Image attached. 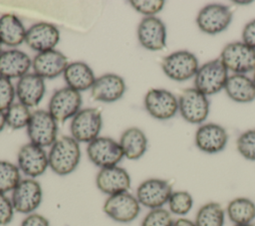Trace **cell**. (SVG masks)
<instances>
[{
    "label": "cell",
    "mask_w": 255,
    "mask_h": 226,
    "mask_svg": "<svg viewBox=\"0 0 255 226\" xmlns=\"http://www.w3.org/2000/svg\"><path fill=\"white\" fill-rule=\"evenodd\" d=\"M49 167L60 176L71 174L76 170L81 159L79 142L72 136L63 135L52 144L49 152Z\"/></svg>",
    "instance_id": "cell-1"
},
{
    "label": "cell",
    "mask_w": 255,
    "mask_h": 226,
    "mask_svg": "<svg viewBox=\"0 0 255 226\" xmlns=\"http://www.w3.org/2000/svg\"><path fill=\"white\" fill-rule=\"evenodd\" d=\"M228 79V70L221 60H211L197 70L194 76V88L205 96L219 93Z\"/></svg>",
    "instance_id": "cell-2"
},
{
    "label": "cell",
    "mask_w": 255,
    "mask_h": 226,
    "mask_svg": "<svg viewBox=\"0 0 255 226\" xmlns=\"http://www.w3.org/2000/svg\"><path fill=\"white\" fill-rule=\"evenodd\" d=\"M58 125L56 119L48 111L37 110L32 113L27 125V134L30 142L41 147L52 146L57 140Z\"/></svg>",
    "instance_id": "cell-3"
},
{
    "label": "cell",
    "mask_w": 255,
    "mask_h": 226,
    "mask_svg": "<svg viewBox=\"0 0 255 226\" xmlns=\"http://www.w3.org/2000/svg\"><path fill=\"white\" fill-rule=\"evenodd\" d=\"M102 125V113L98 109L87 108L80 110L72 118L70 131L72 137L78 142L90 143L99 137Z\"/></svg>",
    "instance_id": "cell-4"
},
{
    "label": "cell",
    "mask_w": 255,
    "mask_h": 226,
    "mask_svg": "<svg viewBox=\"0 0 255 226\" xmlns=\"http://www.w3.org/2000/svg\"><path fill=\"white\" fill-rule=\"evenodd\" d=\"M198 68L196 56L186 50L175 51L165 56L161 61L163 73L176 82H183L194 77Z\"/></svg>",
    "instance_id": "cell-5"
},
{
    "label": "cell",
    "mask_w": 255,
    "mask_h": 226,
    "mask_svg": "<svg viewBox=\"0 0 255 226\" xmlns=\"http://www.w3.org/2000/svg\"><path fill=\"white\" fill-rule=\"evenodd\" d=\"M103 210L112 220L119 223H129L137 218L140 204L136 197L128 191L108 196Z\"/></svg>",
    "instance_id": "cell-6"
},
{
    "label": "cell",
    "mask_w": 255,
    "mask_h": 226,
    "mask_svg": "<svg viewBox=\"0 0 255 226\" xmlns=\"http://www.w3.org/2000/svg\"><path fill=\"white\" fill-rule=\"evenodd\" d=\"M219 59L227 70L234 74H246L255 71V49L243 42L227 44L221 51Z\"/></svg>",
    "instance_id": "cell-7"
},
{
    "label": "cell",
    "mask_w": 255,
    "mask_h": 226,
    "mask_svg": "<svg viewBox=\"0 0 255 226\" xmlns=\"http://www.w3.org/2000/svg\"><path fill=\"white\" fill-rule=\"evenodd\" d=\"M43 199L41 184L35 178L21 179L12 190L11 201L16 212L31 214L40 206Z\"/></svg>",
    "instance_id": "cell-8"
},
{
    "label": "cell",
    "mask_w": 255,
    "mask_h": 226,
    "mask_svg": "<svg viewBox=\"0 0 255 226\" xmlns=\"http://www.w3.org/2000/svg\"><path fill=\"white\" fill-rule=\"evenodd\" d=\"M87 155L90 161L100 169L116 166L124 158L120 143L107 136H99L88 143Z\"/></svg>",
    "instance_id": "cell-9"
},
{
    "label": "cell",
    "mask_w": 255,
    "mask_h": 226,
    "mask_svg": "<svg viewBox=\"0 0 255 226\" xmlns=\"http://www.w3.org/2000/svg\"><path fill=\"white\" fill-rule=\"evenodd\" d=\"M178 111L181 116L190 123L203 122L209 113L207 96L195 88L183 90L178 98Z\"/></svg>",
    "instance_id": "cell-10"
},
{
    "label": "cell",
    "mask_w": 255,
    "mask_h": 226,
    "mask_svg": "<svg viewBox=\"0 0 255 226\" xmlns=\"http://www.w3.org/2000/svg\"><path fill=\"white\" fill-rule=\"evenodd\" d=\"M81 105V93L67 86L53 94L49 102L48 112L57 122H64L68 118H73L80 112Z\"/></svg>",
    "instance_id": "cell-11"
},
{
    "label": "cell",
    "mask_w": 255,
    "mask_h": 226,
    "mask_svg": "<svg viewBox=\"0 0 255 226\" xmlns=\"http://www.w3.org/2000/svg\"><path fill=\"white\" fill-rule=\"evenodd\" d=\"M171 193L172 187L167 180L148 178L137 186L135 197L140 205L151 210L162 208L168 202Z\"/></svg>",
    "instance_id": "cell-12"
},
{
    "label": "cell",
    "mask_w": 255,
    "mask_h": 226,
    "mask_svg": "<svg viewBox=\"0 0 255 226\" xmlns=\"http://www.w3.org/2000/svg\"><path fill=\"white\" fill-rule=\"evenodd\" d=\"M232 21V11L222 4H208L200 9L196 17L198 28L209 35L224 31Z\"/></svg>",
    "instance_id": "cell-13"
},
{
    "label": "cell",
    "mask_w": 255,
    "mask_h": 226,
    "mask_svg": "<svg viewBox=\"0 0 255 226\" xmlns=\"http://www.w3.org/2000/svg\"><path fill=\"white\" fill-rule=\"evenodd\" d=\"M17 166L27 177L36 178L49 167L48 153L43 147L28 142L18 151Z\"/></svg>",
    "instance_id": "cell-14"
},
{
    "label": "cell",
    "mask_w": 255,
    "mask_h": 226,
    "mask_svg": "<svg viewBox=\"0 0 255 226\" xmlns=\"http://www.w3.org/2000/svg\"><path fill=\"white\" fill-rule=\"evenodd\" d=\"M143 103L146 112L160 120L171 118L178 111V100L164 89H150L145 94Z\"/></svg>",
    "instance_id": "cell-15"
},
{
    "label": "cell",
    "mask_w": 255,
    "mask_h": 226,
    "mask_svg": "<svg viewBox=\"0 0 255 226\" xmlns=\"http://www.w3.org/2000/svg\"><path fill=\"white\" fill-rule=\"evenodd\" d=\"M139 44L149 51H160L166 45V28L155 16L144 17L137 27Z\"/></svg>",
    "instance_id": "cell-16"
},
{
    "label": "cell",
    "mask_w": 255,
    "mask_h": 226,
    "mask_svg": "<svg viewBox=\"0 0 255 226\" xmlns=\"http://www.w3.org/2000/svg\"><path fill=\"white\" fill-rule=\"evenodd\" d=\"M130 183L128 172L119 165L101 168L96 176L98 189L108 196L128 191Z\"/></svg>",
    "instance_id": "cell-17"
},
{
    "label": "cell",
    "mask_w": 255,
    "mask_h": 226,
    "mask_svg": "<svg viewBox=\"0 0 255 226\" xmlns=\"http://www.w3.org/2000/svg\"><path fill=\"white\" fill-rule=\"evenodd\" d=\"M60 41L58 28L47 22H39L32 25L26 32L25 43L39 53L54 50Z\"/></svg>",
    "instance_id": "cell-18"
},
{
    "label": "cell",
    "mask_w": 255,
    "mask_h": 226,
    "mask_svg": "<svg viewBox=\"0 0 255 226\" xmlns=\"http://www.w3.org/2000/svg\"><path fill=\"white\" fill-rule=\"evenodd\" d=\"M194 141L199 150L206 153H217L225 148L228 134L220 124L209 122L197 128Z\"/></svg>",
    "instance_id": "cell-19"
},
{
    "label": "cell",
    "mask_w": 255,
    "mask_h": 226,
    "mask_svg": "<svg viewBox=\"0 0 255 226\" xmlns=\"http://www.w3.org/2000/svg\"><path fill=\"white\" fill-rule=\"evenodd\" d=\"M125 92L126 83L121 76L105 74L96 79L91 89V96L98 102L114 103L119 101Z\"/></svg>",
    "instance_id": "cell-20"
},
{
    "label": "cell",
    "mask_w": 255,
    "mask_h": 226,
    "mask_svg": "<svg viewBox=\"0 0 255 226\" xmlns=\"http://www.w3.org/2000/svg\"><path fill=\"white\" fill-rule=\"evenodd\" d=\"M68 64L67 57L55 49L38 53L32 61L34 73L42 79H54L64 74Z\"/></svg>",
    "instance_id": "cell-21"
},
{
    "label": "cell",
    "mask_w": 255,
    "mask_h": 226,
    "mask_svg": "<svg viewBox=\"0 0 255 226\" xmlns=\"http://www.w3.org/2000/svg\"><path fill=\"white\" fill-rule=\"evenodd\" d=\"M15 90L21 104L34 108L42 101L46 87L44 79L35 73H28L18 80Z\"/></svg>",
    "instance_id": "cell-22"
},
{
    "label": "cell",
    "mask_w": 255,
    "mask_h": 226,
    "mask_svg": "<svg viewBox=\"0 0 255 226\" xmlns=\"http://www.w3.org/2000/svg\"><path fill=\"white\" fill-rule=\"evenodd\" d=\"M31 67L32 60L20 50L11 49L0 54V76L8 80L20 79L28 74Z\"/></svg>",
    "instance_id": "cell-23"
},
{
    "label": "cell",
    "mask_w": 255,
    "mask_h": 226,
    "mask_svg": "<svg viewBox=\"0 0 255 226\" xmlns=\"http://www.w3.org/2000/svg\"><path fill=\"white\" fill-rule=\"evenodd\" d=\"M64 79L69 88L78 92L92 89L96 78L93 70L84 62L69 63L64 71Z\"/></svg>",
    "instance_id": "cell-24"
},
{
    "label": "cell",
    "mask_w": 255,
    "mask_h": 226,
    "mask_svg": "<svg viewBox=\"0 0 255 226\" xmlns=\"http://www.w3.org/2000/svg\"><path fill=\"white\" fill-rule=\"evenodd\" d=\"M224 90L227 96L236 103H250L255 100L253 79L242 74L228 76Z\"/></svg>",
    "instance_id": "cell-25"
},
{
    "label": "cell",
    "mask_w": 255,
    "mask_h": 226,
    "mask_svg": "<svg viewBox=\"0 0 255 226\" xmlns=\"http://www.w3.org/2000/svg\"><path fill=\"white\" fill-rule=\"evenodd\" d=\"M120 145L124 156L130 160L139 159L147 149V138L138 127L126 129L120 138Z\"/></svg>",
    "instance_id": "cell-26"
},
{
    "label": "cell",
    "mask_w": 255,
    "mask_h": 226,
    "mask_svg": "<svg viewBox=\"0 0 255 226\" xmlns=\"http://www.w3.org/2000/svg\"><path fill=\"white\" fill-rule=\"evenodd\" d=\"M27 30L22 21L14 14L0 17V41L8 47H17L25 42Z\"/></svg>",
    "instance_id": "cell-27"
},
{
    "label": "cell",
    "mask_w": 255,
    "mask_h": 226,
    "mask_svg": "<svg viewBox=\"0 0 255 226\" xmlns=\"http://www.w3.org/2000/svg\"><path fill=\"white\" fill-rule=\"evenodd\" d=\"M226 212L234 225L251 224L255 219V203L249 198L237 197L228 203Z\"/></svg>",
    "instance_id": "cell-28"
},
{
    "label": "cell",
    "mask_w": 255,
    "mask_h": 226,
    "mask_svg": "<svg viewBox=\"0 0 255 226\" xmlns=\"http://www.w3.org/2000/svg\"><path fill=\"white\" fill-rule=\"evenodd\" d=\"M225 212L217 202H208L202 205L196 213L195 226H223Z\"/></svg>",
    "instance_id": "cell-29"
},
{
    "label": "cell",
    "mask_w": 255,
    "mask_h": 226,
    "mask_svg": "<svg viewBox=\"0 0 255 226\" xmlns=\"http://www.w3.org/2000/svg\"><path fill=\"white\" fill-rule=\"evenodd\" d=\"M20 180L21 174L18 166L10 161L0 160V193L12 192Z\"/></svg>",
    "instance_id": "cell-30"
},
{
    "label": "cell",
    "mask_w": 255,
    "mask_h": 226,
    "mask_svg": "<svg viewBox=\"0 0 255 226\" xmlns=\"http://www.w3.org/2000/svg\"><path fill=\"white\" fill-rule=\"evenodd\" d=\"M32 113L29 108L21 103L13 104L6 112V124L13 129L23 128L28 125Z\"/></svg>",
    "instance_id": "cell-31"
},
{
    "label": "cell",
    "mask_w": 255,
    "mask_h": 226,
    "mask_svg": "<svg viewBox=\"0 0 255 226\" xmlns=\"http://www.w3.org/2000/svg\"><path fill=\"white\" fill-rule=\"evenodd\" d=\"M167 204H168L169 212L175 215L183 216L191 210L193 206V198L191 194L187 191H184V190L172 191Z\"/></svg>",
    "instance_id": "cell-32"
},
{
    "label": "cell",
    "mask_w": 255,
    "mask_h": 226,
    "mask_svg": "<svg viewBox=\"0 0 255 226\" xmlns=\"http://www.w3.org/2000/svg\"><path fill=\"white\" fill-rule=\"evenodd\" d=\"M238 152L246 159L255 161V129L242 132L236 141Z\"/></svg>",
    "instance_id": "cell-33"
},
{
    "label": "cell",
    "mask_w": 255,
    "mask_h": 226,
    "mask_svg": "<svg viewBox=\"0 0 255 226\" xmlns=\"http://www.w3.org/2000/svg\"><path fill=\"white\" fill-rule=\"evenodd\" d=\"M173 219L169 211L163 208L151 209L142 219L140 226H172Z\"/></svg>",
    "instance_id": "cell-34"
},
{
    "label": "cell",
    "mask_w": 255,
    "mask_h": 226,
    "mask_svg": "<svg viewBox=\"0 0 255 226\" xmlns=\"http://www.w3.org/2000/svg\"><path fill=\"white\" fill-rule=\"evenodd\" d=\"M130 6L138 13L144 15L145 17L154 16L156 13L160 12L164 6V1L162 0H131L129 1Z\"/></svg>",
    "instance_id": "cell-35"
},
{
    "label": "cell",
    "mask_w": 255,
    "mask_h": 226,
    "mask_svg": "<svg viewBox=\"0 0 255 226\" xmlns=\"http://www.w3.org/2000/svg\"><path fill=\"white\" fill-rule=\"evenodd\" d=\"M16 95V90L8 80L0 76V111L6 112L12 105Z\"/></svg>",
    "instance_id": "cell-36"
},
{
    "label": "cell",
    "mask_w": 255,
    "mask_h": 226,
    "mask_svg": "<svg viewBox=\"0 0 255 226\" xmlns=\"http://www.w3.org/2000/svg\"><path fill=\"white\" fill-rule=\"evenodd\" d=\"M15 209L11 198L4 193H0V226L8 225L14 217Z\"/></svg>",
    "instance_id": "cell-37"
},
{
    "label": "cell",
    "mask_w": 255,
    "mask_h": 226,
    "mask_svg": "<svg viewBox=\"0 0 255 226\" xmlns=\"http://www.w3.org/2000/svg\"><path fill=\"white\" fill-rule=\"evenodd\" d=\"M242 42L255 49V19L244 26L242 31Z\"/></svg>",
    "instance_id": "cell-38"
},
{
    "label": "cell",
    "mask_w": 255,
    "mask_h": 226,
    "mask_svg": "<svg viewBox=\"0 0 255 226\" xmlns=\"http://www.w3.org/2000/svg\"><path fill=\"white\" fill-rule=\"evenodd\" d=\"M20 226H50V223L45 216L34 212L28 214L22 220Z\"/></svg>",
    "instance_id": "cell-39"
},
{
    "label": "cell",
    "mask_w": 255,
    "mask_h": 226,
    "mask_svg": "<svg viewBox=\"0 0 255 226\" xmlns=\"http://www.w3.org/2000/svg\"><path fill=\"white\" fill-rule=\"evenodd\" d=\"M172 226H195V224L187 218H178L173 221Z\"/></svg>",
    "instance_id": "cell-40"
},
{
    "label": "cell",
    "mask_w": 255,
    "mask_h": 226,
    "mask_svg": "<svg viewBox=\"0 0 255 226\" xmlns=\"http://www.w3.org/2000/svg\"><path fill=\"white\" fill-rule=\"evenodd\" d=\"M6 125V116H5V112L0 111V132Z\"/></svg>",
    "instance_id": "cell-41"
},
{
    "label": "cell",
    "mask_w": 255,
    "mask_h": 226,
    "mask_svg": "<svg viewBox=\"0 0 255 226\" xmlns=\"http://www.w3.org/2000/svg\"><path fill=\"white\" fill-rule=\"evenodd\" d=\"M252 1H234V3H236V4H239V5H248V4H250Z\"/></svg>",
    "instance_id": "cell-42"
},
{
    "label": "cell",
    "mask_w": 255,
    "mask_h": 226,
    "mask_svg": "<svg viewBox=\"0 0 255 226\" xmlns=\"http://www.w3.org/2000/svg\"><path fill=\"white\" fill-rule=\"evenodd\" d=\"M234 226H254L252 224H246V225H234Z\"/></svg>",
    "instance_id": "cell-43"
},
{
    "label": "cell",
    "mask_w": 255,
    "mask_h": 226,
    "mask_svg": "<svg viewBox=\"0 0 255 226\" xmlns=\"http://www.w3.org/2000/svg\"><path fill=\"white\" fill-rule=\"evenodd\" d=\"M2 45H3V44H2L1 41H0V54L3 52V51H2Z\"/></svg>",
    "instance_id": "cell-44"
},
{
    "label": "cell",
    "mask_w": 255,
    "mask_h": 226,
    "mask_svg": "<svg viewBox=\"0 0 255 226\" xmlns=\"http://www.w3.org/2000/svg\"><path fill=\"white\" fill-rule=\"evenodd\" d=\"M253 82H254V84H255V71H254V76H253Z\"/></svg>",
    "instance_id": "cell-45"
}]
</instances>
